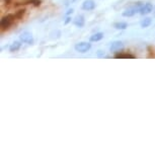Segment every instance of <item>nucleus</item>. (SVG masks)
Segmentation results:
<instances>
[{"label":"nucleus","mask_w":155,"mask_h":155,"mask_svg":"<svg viewBox=\"0 0 155 155\" xmlns=\"http://www.w3.org/2000/svg\"><path fill=\"white\" fill-rule=\"evenodd\" d=\"M90 48H91V44L86 43V42L78 43L75 45V50L77 52H79V53H86Z\"/></svg>","instance_id":"7ed1b4c3"},{"label":"nucleus","mask_w":155,"mask_h":155,"mask_svg":"<svg viewBox=\"0 0 155 155\" xmlns=\"http://www.w3.org/2000/svg\"><path fill=\"white\" fill-rule=\"evenodd\" d=\"M15 19H17L15 14H7L5 15V16H3L1 19V30H8V28L13 24Z\"/></svg>","instance_id":"f257e3e1"},{"label":"nucleus","mask_w":155,"mask_h":155,"mask_svg":"<svg viewBox=\"0 0 155 155\" xmlns=\"http://www.w3.org/2000/svg\"><path fill=\"white\" fill-rule=\"evenodd\" d=\"M24 13H25V9H20L17 12H15L14 14H15V16H16L17 19H22Z\"/></svg>","instance_id":"2eb2a0df"},{"label":"nucleus","mask_w":155,"mask_h":155,"mask_svg":"<svg viewBox=\"0 0 155 155\" xmlns=\"http://www.w3.org/2000/svg\"><path fill=\"white\" fill-rule=\"evenodd\" d=\"M141 5H142V3H141V2H139V3H137V5H135L134 7H131V8L126 9L125 11L123 12V16L130 17V16H133V15H135L137 12H139Z\"/></svg>","instance_id":"f03ea898"},{"label":"nucleus","mask_w":155,"mask_h":155,"mask_svg":"<svg viewBox=\"0 0 155 155\" xmlns=\"http://www.w3.org/2000/svg\"><path fill=\"white\" fill-rule=\"evenodd\" d=\"M72 12H73V9H69L68 12H67V14H70V13H72Z\"/></svg>","instance_id":"f3484780"},{"label":"nucleus","mask_w":155,"mask_h":155,"mask_svg":"<svg viewBox=\"0 0 155 155\" xmlns=\"http://www.w3.org/2000/svg\"><path fill=\"white\" fill-rule=\"evenodd\" d=\"M124 48V45L123 43L121 42V41H116V42L112 43V45H111V51L112 52H118L120 50H122Z\"/></svg>","instance_id":"0eeeda50"},{"label":"nucleus","mask_w":155,"mask_h":155,"mask_svg":"<svg viewBox=\"0 0 155 155\" xmlns=\"http://www.w3.org/2000/svg\"><path fill=\"white\" fill-rule=\"evenodd\" d=\"M69 22H70V17H67V19H66V22H65V24H68Z\"/></svg>","instance_id":"dca6fc26"},{"label":"nucleus","mask_w":155,"mask_h":155,"mask_svg":"<svg viewBox=\"0 0 155 155\" xmlns=\"http://www.w3.org/2000/svg\"><path fill=\"white\" fill-rule=\"evenodd\" d=\"M10 2H11V0H5V3L6 4H9Z\"/></svg>","instance_id":"a211bd4d"},{"label":"nucleus","mask_w":155,"mask_h":155,"mask_svg":"<svg viewBox=\"0 0 155 155\" xmlns=\"http://www.w3.org/2000/svg\"><path fill=\"white\" fill-rule=\"evenodd\" d=\"M113 27H115V28H117V30H126L128 27V24L126 22H116L113 24Z\"/></svg>","instance_id":"ddd939ff"},{"label":"nucleus","mask_w":155,"mask_h":155,"mask_svg":"<svg viewBox=\"0 0 155 155\" xmlns=\"http://www.w3.org/2000/svg\"><path fill=\"white\" fill-rule=\"evenodd\" d=\"M84 17L82 16V15H77V16L75 17V19H73V24L76 25V27H82L84 25Z\"/></svg>","instance_id":"6e6552de"},{"label":"nucleus","mask_w":155,"mask_h":155,"mask_svg":"<svg viewBox=\"0 0 155 155\" xmlns=\"http://www.w3.org/2000/svg\"><path fill=\"white\" fill-rule=\"evenodd\" d=\"M150 24H151V19H149V17H146V19H144L141 22V27H149Z\"/></svg>","instance_id":"4468645a"},{"label":"nucleus","mask_w":155,"mask_h":155,"mask_svg":"<svg viewBox=\"0 0 155 155\" xmlns=\"http://www.w3.org/2000/svg\"><path fill=\"white\" fill-rule=\"evenodd\" d=\"M103 39V33H96L90 37V42H99V41Z\"/></svg>","instance_id":"9d476101"},{"label":"nucleus","mask_w":155,"mask_h":155,"mask_svg":"<svg viewBox=\"0 0 155 155\" xmlns=\"http://www.w3.org/2000/svg\"><path fill=\"white\" fill-rule=\"evenodd\" d=\"M20 5H22V4H33V5H35V6H40L41 5V0H22L20 3H19Z\"/></svg>","instance_id":"1a4fd4ad"},{"label":"nucleus","mask_w":155,"mask_h":155,"mask_svg":"<svg viewBox=\"0 0 155 155\" xmlns=\"http://www.w3.org/2000/svg\"><path fill=\"white\" fill-rule=\"evenodd\" d=\"M152 8H153V6H152L151 3L142 4L141 6H140V10H139V13L142 14V15L148 14V13H150V12L152 11Z\"/></svg>","instance_id":"39448f33"},{"label":"nucleus","mask_w":155,"mask_h":155,"mask_svg":"<svg viewBox=\"0 0 155 155\" xmlns=\"http://www.w3.org/2000/svg\"><path fill=\"white\" fill-rule=\"evenodd\" d=\"M117 59H134L135 57L131 54H128V53H120V54H117L115 56Z\"/></svg>","instance_id":"9b49d317"},{"label":"nucleus","mask_w":155,"mask_h":155,"mask_svg":"<svg viewBox=\"0 0 155 155\" xmlns=\"http://www.w3.org/2000/svg\"><path fill=\"white\" fill-rule=\"evenodd\" d=\"M82 9L84 10H92L94 9L95 7V2L93 0H85V1L82 3Z\"/></svg>","instance_id":"423d86ee"},{"label":"nucleus","mask_w":155,"mask_h":155,"mask_svg":"<svg viewBox=\"0 0 155 155\" xmlns=\"http://www.w3.org/2000/svg\"><path fill=\"white\" fill-rule=\"evenodd\" d=\"M20 46H22L20 42H14V43L11 44L9 50H10V52H16V51H19L20 49Z\"/></svg>","instance_id":"f8f14e48"},{"label":"nucleus","mask_w":155,"mask_h":155,"mask_svg":"<svg viewBox=\"0 0 155 155\" xmlns=\"http://www.w3.org/2000/svg\"><path fill=\"white\" fill-rule=\"evenodd\" d=\"M19 40L22 41V43H25V44H33V38L32 36L30 33H27V32H24L22 33V35L19 36Z\"/></svg>","instance_id":"20e7f679"}]
</instances>
